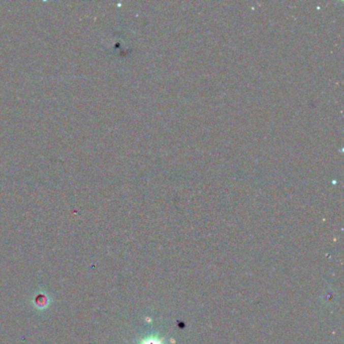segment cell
Returning a JSON list of instances; mask_svg holds the SVG:
<instances>
[{
    "mask_svg": "<svg viewBox=\"0 0 344 344\" xmlns=\"http://www.w3.org/2000/svg\"><path fill=\"white\" fill-rule=\"evenodd\" d=\"M32 304L36 310L45 311L51 306L52 298L45 290H39L35 293L32 299Z\"/></svg>",
    "mask_w": 344,
    "mask_h": 344,
    "instance_id": "6da1fadb",
    "label": "cell"
}]
</instances>
